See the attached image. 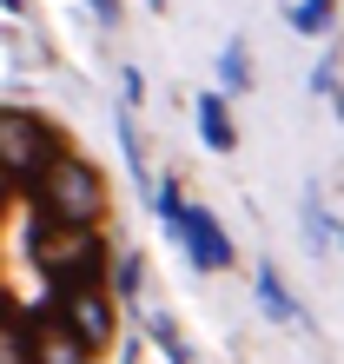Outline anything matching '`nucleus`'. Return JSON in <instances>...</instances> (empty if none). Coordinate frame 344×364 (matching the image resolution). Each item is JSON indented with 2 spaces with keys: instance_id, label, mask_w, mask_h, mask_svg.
<instances>
[{
  "instance_id": "12",
  "label": "nucleus",
  "mask_w": 344,
  "mask_h": 364,
  "mask_svg": "<svg viewBox=\"0 0 344 364\" xmlns=\"http://www.w3.org/2000/svg\"><path fill=\"white\" fill-rule=\"evenodd\" d=\"M113 285L133 298V291H139V259H119V265H113Z\"/></svg>"
},
{
  "instance_id": "10",
  "label": "nucleus",
  "mask_w": 344,
  "mask_h": 364,
  "mask_svg": "<svg viewBox=\"0 0 344 364\" xmlns=\"http://www.w3.org/2000/svg\"><path fill=\"white\" fill-rule=\"evenodd\" d=\"M153 205H159V225L172 232V239H179V219H186V199H179V186H172V179H159V186H153Z\"/></svg>"
},
{
  "instance_id": "6",
  "label": "nucleus",
  "mask_w": 344,
  "mask_h": 364,
  "mask_svg": "<svg viewBox=\"0 0 344 364\" xmlns=\"http://www.w3.org/2000/svg\"><path fill=\"white\" fill-rule=\"evenodd\" d=\"M258 305H265V318H278V325H305V311H298V298L285 291L278 265H258Z\"/></svg>"
},
{
  "instance_id": "8",
  "label": "nucleus",
  "mask_w": 344,
  "mask_h": 364,
  "mask_svg": "<svg viewBox=\"0 0 344 364\" xmlns=\"http://www.w3.org/2000/svg\"><path fill=\"white\" fill-rule=\"evenodd\" d=\"M219 80H225V93H245V87H252V60H245V40H225V53H219Z\"/></svg>"
},
{
  "instance_id": "11",
  "label": "nucleus",
  "mask_w": 344,
  "mask_h": 364,
  "mask_svg": "<svg viewBox=\"0 0 344 364\" xmlns=\"http://www.w3.org/2000/svg\"><path fill=\"white\" fill-rule=\"evenodd\" d=\"M305 239L311 245H338V232H331V219H325V205H318V199L305 205Z\"/></svg>"
},
{
  "instance_id": "1",
  "label": "nucleus",
  "mask_w": 344,
  "mask_h": 364,
  "mask_svg": "<svg viewBox=\"0 0 344 364\" xmlns=\"http://www.w3.org/2000/svg\"><path fill=\"white\" fill-rule=\"evenodd\" d=\"M33 205L60 225H100L106 212V179L86 166L80 153H53V166L33 179Z\"/></svg>"
},
{
  "instance_id": "2",
  "label": "nucleus",
  "mask_w": 344,
  "mask_h": 364,
  "mask_svg": "<svg viewBox=\"0 0 344 364\" xmlns=\"http://www.w3.org/2000/svg\"><path fill=\"white\" fill-rule=\"evenodd\" d=\"M53 133L40 126L33 113H20V106H0V173H7L14 186H33L40 173L53 166Z\"/></svg>"
},
{
  "instance_id": "15",
  "label": "nucleus",
  "mask_w": 344,
  "mask_h": 364,
  "mask_svg": "<svg viewBox=\"0 0 344 364\" xmlns=\"http://www.w3.org/2000/svg\"><path fill=\"white\" fill-rule=\"evenodd\" d=\"M153 7H166V0H153Z\"/></svg>"
},
{
  "instance_id": "3",
  "label": "nucleus",
  "mask_w": 344,
  "mask_h": 364,
  "mask_svg": "<svg viewBox=\"0 0 344 364\" xmlns=\"http://www.w3.org/2000/svg\"><path fill=\"white\" fill-rule=\"evenodd\" d=\"M60 318H67V331L80 338L86 351H100L106 338H113V298H106V285L67 291V298H60Z\"/></svg>"
},
{
  "instance_id": "14",
  "label": "nucleus",
  "mask_w": 344,
  "mask_h": 364,
  "mask_svg": "<svg viewBox=\"0 0 344 364\" xmlns=\"http://www.w3.org/2000/svg\"><path fill=\"white\" fill-rule=\"evenodd\" d=\"M0 7H20V0H0Z\"/></svg>"
},
{
  "instance_id": "4",
  "label": "nucleus",
  "mask_w": 344,
  "mask_h": 364,
  "mask_svg": "<svg viewBox=\"0 0 344 364\" xmlns=\"http://www.w3.org/2000/svg\"><path fill=\"white\" fill-rule=\"evenodd\" d=\"M179 245L192 252V265H199V272H225V265H232V239H225V225L212 219L205 205H186V219H179Z\"/></svg>"
},
{
  "instance_id": "7",
  "label": "nucleus",
  "mask_w": 344,
  "mask_h": 364,
  "mask_svg": "<svg viewBox=\"0 0 344 364\" xmlns=\"http://www.w3.org/2000/svg\"><path fill=\"white\" fill-rule=\"evenodd\" d=\"M199 133H205L212 153H232V146H239V126H232V113H225V93L199 100Z\"/></svg>"
},
{
  "instance_id": "5",
  "label": "nucleus",
  "mask_w": 344,
  "mask_h": 364,
  "mask_svg": "<svg viewBox=\"0 0 344 364\" xmlns=\"http://www.w3.org/2000/svg\"><path fill=\"white\" fill-rule=\"evenodd\" d=\"M27 345H33V364H86V358H93L67 331V318H60V311H33L27 318Z\"/></svg>"
},
{
  "instance_id": "13",
  "label": "nucleus",
  "mask_w": 344,
  "mask_h": 364,
  "mask_svg": "<svg viewBox=\"0 0 344 364\" xmlns=\"http://www.w3.org/2000/svg\"><path fill=\"white\" fill-rule=\"evenodd\" d=\"M93 14H100V27H113V20H119V0H93Z\"/></svg>"
},
{
  "instance_id": "9",
  "label": "nucleus",
  "mask_w": 344,
  "mask_h": 364,
  "mask_svg": "<svg viewBox=\"0 0 344 364\" xmlns=\"http://www.w3.org/2000/svg\"><path fill=\"white\" fill-rule=\"evenodd\" d=\"M331 14H338V0H298V7H291V27L298 33H325Z\"/></svg>"
},
{
  "instance_id": "16",
  "label": "nucleus",
  "mask_w": 344,
  "mask_h": 364,
  "mask_svg": "<svg viewBox=\"0 0 344 364\" xmlns=\"http://www.w3.org/2000/svg\"><path fill=\"white\" fill-rule=\"evenodd\" d=\"M338 245H344V232H338Z\"/></svg>"
}]
</instances>
